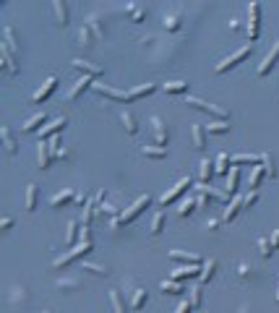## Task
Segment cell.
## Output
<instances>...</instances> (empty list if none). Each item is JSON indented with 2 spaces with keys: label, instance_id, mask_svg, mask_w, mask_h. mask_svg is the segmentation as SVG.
Returning a JSON list of instances; mask_svg holds the SVG:
<instances>
[{
  "label": "cell",
  "instance_id": "cell-15",
  "mask_svg": "<svg viewBox=\"0 0 279 313\" xmlns=\"http://www.w3.org/2000/svg\"><path fill=\"white\" fill-rule=\"evenodd\" d=\"M240 165L259 167V165H264V154H235L232 156V167H240Z\"/></svg>",
  "mask_w": 279,
  "mask_h": 313
},
{
  "label": "cell",
  "instance_id": "cell-39",
  "mask_svg": "<svg viewBox=\"0 0 279 313\" xmlns=\"http://www.w3.org/2000/svg\"><path fill=\"white\" fill-rule=\"evenodd\" d=\"M141 154L146 156V160H165L167 149H162V146H141Z\"/></svg>",
  "mask_w": 279,
  "mask_h": 313
},
{
  "label": "cell",
  "instance_id": "cell-24",
  "mask_svg": "<svg viewBox=\"0 0 279 313\" xmlns=\"http://www.w3.org/2000/svg\"><path fill=\"white\" fill-rule=\"evenodd\" d=\"M53 160H58V162H71L73 160V154H71V149H68V146H63L60 141H58V136L53 139Z\"/></svg>",
  "mask_w": 279,
  "mask_h": 313
},
{
  "label": "cell",
  "instance_id": "cell-26",
  "mask_svg": "<svg viewBox=\"0 0 279 313\" xmlns=\"http://www.w3.org/2000/svg\"><path fill=\"white\" fill-rule=\"evenodd\" d=\"M159 290H162V293H165V295H183L185 293V290H183V284L177 282V279H162L159 282Z\"/></svg>",
  "mask_w": 279,
  "mask_h": 313
},
{
  "label": "cell",
  "instance_id": "cell-59",
  "mask_svg": "<svg viewBox=\"0 0 279 313\" xmlns=\"http://www.w3.org/2000/svg\"><path fill=\"white\" fill-rule=\"evenodd\" d=\"M271 245H274V251H279V230H274V235H271Z\"/></svg>",
  "mask_w": 279,
  "mask_h": 313
},
{
  "label": "cell",
  "instance_id": "cell-47",
  "mask_svg": "<svg viewBox=\"0 0 279 313\" xmlns=\"http://www.w3.org/2000/svg\"><path fill=\"white\" fill-rule=\"evenodd\" d=\"M193 209H198L196 198H185V201H180V206H177V214H180V217H188V214H193Z\"/></svg>",
  "mask_w": 279,
  "mask_h": 313
},
{
  "label": "cell",
  "instance_id": "cell-53",
  "mask_svg": "<svg viewBox=\"0 0 279 313\" xmlns=\"http://www.w3.org/2000/svg\"><path fill=\"white\" fill-rule=\"evenodd\" d=\"M259 204V191H250L248 196H243V209H250Z\"/></svg>",
  "mask_w": 279,
  "mask_h": 313
},
{
  "label": "cell",
  "instance_id": "cell-5",
  "mask_svg": "<svg viewBox=\"0 0 279 313\" xmlns=\"http://www.w3.org/2000/svg\"><path fill=\"white\" fill-rule=\"evenodd\" d=\"M185 105L188 107H193V110H204V113H212V115H217V118H230V113L224 107H219V105H212V102H204V99H198V97H185Z\"/></svg>",
  "mask_w": 279,
  "mask_h": 313
},
{
  "label": "cell",
  "instance_id": "cell-23",
  "mask_svg": "<svg viewBox=\"0 0 279 313\" xmlns=\"http://www.w3.org/2000/svg\"><path fill=\"white\" fill-rule=\"evenodd\" d=\"M276 60H279V42L274 44V47H271V53H269V55L264 58V63L259 65V76H266V73L274 68V63H276Z\"/></svg>",
  "mask_w": 279,
  "mask_h": 313
},
{
  "label": "cell",
  "instance_id": "cell-9",
  "mask_svg": "<svg viewBox=\"0 0 279 313\" xmlns=\"http://www.w3.org/2000/svg\"><path fill=\"white\" fill-rule=\"evenodd\" d=\"M151 133H154V141H157V146L165 149V146H167V141H170V133H167L165 120H162L159 115H151Z\"/></svg>",
  "mask_w": 279,
  "mask_h": 313
},
{
  "label": "cell",
  "instance_id": "cell-58",
  "mask_svg": "<svg viewBox=\"0 0 279 313\" xmlns=\"http://www.w3.org/2000/svg\"><path fill=\"white\" fill-rule=\"evenodd\" d=\"M11 227H13V219L11 217H3V232H8Z\"/></svg>",
  "mask_w": 279,
  "mask_h": 313
},
{
  "label": "cell",
  "instance_id": "cell-54",
  "mask_svg": "<svg viewBox=\"0 0 279 313\" xmlns=\"http://www.w3.org/2000/svg\"><path fill=\"white\" fill-rule=\"evenodd\" d=\"M188 293H191V298H188V300H191V305H193V308H198V305H201V282H198L193 290H188Z\"/></svg>",
  "mask_w": 279,
  "mask_h": 313
},
{
  "label": "cell",
  "instance_id": "cell-48",
  "mask_svg": "<svg viewBox=\"0 0 279 313\" xmlns=\"http://www.w3.org/2000/svg\"><path fill=\"white\" fill-rule=\"evenodd\" d=\"M162 230H165V214H162V212H157L154 214V219H151V235H162Z\"/></svg>",
  "mask_w": 279,
  "mask_h": 313
},
{
  "label": "cell",
  "instance_id": "cell-32",
  "mask_svg": "<svg viewBox=\"0 0 279 313\" xmlns=\"http://www.w3.org/2000/svg\"><path fill=\"white\" fill-rule=\"evenodd\" d=\"M264 175H266V170H264V165H259V167H253V172H250V180H248V186H250V191H259V188H261V183H264Z\"/></svg>",
  "mask_w": 279,
  "mask_h": 313
},
{
  "label": "cell",
  "instance_id": "cell-55",
  "mask_svg": "<svg viewBox=\"0 0 279 313\" xmlns=\"http://www.w3.org/2000/svg\"><path fill=\"white\" fill-rule=\"evenodd\" d=\"M99 212H105V214H110L112 219H118V217H123V214H120V209H118V206H115V204H102V206H99Z\"/></svg>",
  "mask_w": 279,
  "mask_h": 313
},
{
  "label": "cell",
  "instance_id": "cell-3",
  "mask_svg": "<svg viewBox=\"0 0 279 313\" xmlns=\"http://www.w3.org/2000/svg\"><path fill=\"white\" fill-rule=\"evenodd\" d=\"M261 32V6L248 3V42H256Z\"/></svg>",
  "mask_w": 279,
  "mask_h": 313
},
{
  "label": "cell",
  "instance_id": "cell-30",
  "mask_svg": "<svg viewBox=\"0 0 279 313\" xmlns=\"http://www.w3.org/2000/svg\"><path fill=\"white\" fill-rule=\"evenodd\" d=\"M170 258H175V261H180V264H198L201 266V256H196V253H188V251H170Z\"/></svg>",
  "mask_w": 279,
  "mask_h": 313
},
{
  "label": "cell",
  "instance_id": "cell-46",
  "mask_svg": "<svg viewBox=\"0 0 279 313\" xmlns=\"http://www.w3.org/2000/svg\"><path fill=\"white\" fill-rule=\"evenodd\" d=\"M162 89H165L167 94H183L185 89H188V84L185 81H167V84H162Z\"/></svg>",
  "mask_w": 279,
  "mask_h": 313
},
{
  "label": "cell",
  "instance_id": "cell-37",
  "mask_svg": "<svg viewBox=\"0 0 279 313\" xmlns=\"http://www.w3.org/2000/svg\"><path fill=\"white\" fill-rule=\"evenodd\" d=\"M97 201H89L84 206V217H81V227H91V222H94V212H97Z\"/></svg>",
  "mask_w": 279,
  "mask_h": 313
},
{
  "label": "cell",
  "instance_id": "cell-11",
  "mask_svg": "<svg viewBox=\"0 0 279 313\" xmlns=\"http://www.w3.org/2000/svg\"><path fill=\"white\" fill-rule=\"evenodd\" d=\"M55 86H58V76H50V79L44 81V84L37 89V92L32 94V102H44V99H47V97L55 92Z\"/></svg>",
  "mask_w": 279,
  "mask_h": 313
},
{
  "label": "cell",
  "instance_id": "cell-51",
  "mask_svg": "<svg viewBox=\"0 0 279 313\" xmlns=\"http://www.w3.org/2000/svg\"><path fill=\"white\" fill-rule=\"evenodd\" d=\"M37 193H39L37 186H29V188H27V209H29V212L37 209Z\"/></svg>",
  "mask_w": 279,
  "mask_h": 313
},
{
  "label": "cell",
  "instance_id": "cell-43",
  "mask_svg": "<svg viewBox=\"0 0 279 313\" xmlns=\"http://www.w3.org/2000/svg\"><path fill=\"white\" fill-rule=\"evenodd\" d=\"M81 272H89V274H99V277H107V274H110V269H107V266H99V264H91V261H86V264H81Z\"/></svg>",
  "mask_w": 279,
  "mask_h": 313
},
{
  "label": "cell",
  "instance_id": "cell-27",
  "mask_svg": "<svg viewBox=\"0 0 279 313\" xmlns=\"http://www.w3.org/2000/svg\"><path fill=\"white\" fill-rule=\"evenodd\" d=\"M214 175H217V172H214V162L204 156V160L198 162V177H201V183H209Z\"/></svg>",
  "mask_w": 279,
  "mask_h": 313
},
{
  "label": "cell",
  "instance_id": "cell-52",
  "mask_svg": "<svg viewBox=\"0 0 279 313\" xmlns=\"http://www.w3.org/2000/svg\"><path fill=\"white\" fill-rule=\"evenodd\" d=\"M238 277L240 279H253V264H248V261L238 264Z\"/></svg>",
  "mask_w": 279,
  "mask_h": 313
},
{
  "label": "cell",
  "instance_id": "cell-28",
  "mask_svg": "<svg viewBox=\"0 0 279 313\" xmlns=\"http://www.w3.org/2000/svg\"><path fill=\"white\" fill-rule=\"evenodd\" d=\"M214 272H217V261H214V258L204 261V264H201V277H198V282H201V284L212 282V279H214Z\"/></svg>",
  "mask_w": 279,
  "mask_h": 313
},
{
  "label": "cell",
  "instance_id": "cell-7",
  "mask_svg": "<svg viewBox=\"0 0 279 313\" xmlns=\"http://www.w3.org/2000/svg\"><path fill=\"white\" fill-rule=\"evenodd\" d=\"M125 287L131 290V293H128L131 295V310H141L146 305V300H149V293L144 287H136L133 279H125Z\"/></svg>",
  "mask_w": 279,
  "mask_h": 313
},
{
  "label": "cell",
  "instance_id": "cell-14",
  "mask_svg": "<svg viewBox=\"0 0 279 313\" xmlns=\"http://www.w3.org/2000/svg\"><path fill=\"white\" fill-rule=\"evenodd\" d=\"M170 277L177 279V282H180V279H188V277H201V266H198V264H183L180 269H175Z\"/></svg>",
  "mask_w": 279,
  "mask_h": 313
},
{
  "label": "cell",
  "instance_id": "cell-16",
  "mask_svg": "<svg viewBox=\"0 0 279 313\" xmlns=\"http://www.w3.org/2000/svg\"><path fill=\"white\" fill-rule=\"evenodd\" d=\"M240 209H243V196H235V198H232L230 204L224 206V214H222V222H224V225H230V222L238 217Z\"/></svg>",
  "mask_w": 279,
  "mask_h": 313
},
{
  "label": "cell",
  "instance_id": "cell-34",
  "mask_svg": "<svg viewBox=\"0 0 279 313\" xmlns=\"http://www.w3.org/2000/svg\"><path fill=\"white\" fill-rule=\"evenodd\" d=\"M91 42H97V34L84 24V27H81V32H79V44H81L84 50H89V47H91Z\"/></svg>",
  "mask_w": 279,
  "mask_h": 313
},
{
  "label": "cell",
  "instance_id": "cell-19",
  "mask_svg": "<svg viewBox=\"0 0 279 313\" xmlns=\"http://www.w3.org/2000/svg\"><path fill=\"white\" fill-rule=\"evenodd\" d=\"M91 84H94V81H91L89 76H81L76 84H73V89H71V92H68V102H76L84 92H86V89H91Z\"/></svg>",
  "mask_w": 279,
  "mask_h": 313
},
{
  "label": "cell",
  "instance_id": "cell-50",
  "mask_svg": "<svg viewBox=\"0 0 279 313\" xmlns=\"http://www.w3.org/2000/svg\"><path fill=\"white\" fill-rule=\"evenodd\" d=\"M230 131V123L227 120H217V123H209L206 125V133H227Z\"/></svg>",
  "mask_w": 279,
  "mask_h": 313
},
{
  "label": "cell",
  "instance_id": "cell-44",
  "mask_svg": "<svg viewBox=\"0 0 279 313\" xmlns=\"http://www.w3.org/2000/svg\"><path fill=\"white\" fill-rule=\"evenodd\" d=\"M256 245H259V253L264 256V258H269L271 253H274V245H271V238H259V240H256Z\"/></svg>",
  "mask_w": 279,
  "mask_h": 313
},
{
  "label": "cell",
  "instance_id": "cell-36",
  "mask_svg": "<svg viewBox=\"0 0 279 313\" xmlns=\"http://www.w3.org/2000/svg\"><path fill=\"white\" fill-rule=\"evenodd\" d=\"M0 65H3V71H6L8 76H16V73H18V60H13V58L6 55V53H0Z\"/></svg>",
  "mask_w": 279,
  "mask_h": 313
},
{
  "label": "cell",
  "instance_id": "cell-21",
  "mask_svg": "<svg viewBox=\"0 0 279 313\" xmlns=\"http://www.w3.org/2000/svg\"><path fill=\"white\" fill-rule=\"evenodd\" d=\"M230 170H232V156L227 151H219L217 160H214V172L217 175H230Z\"/></svg>",
  "mask_w": 279,
  "mask_h": 313
},
{
  "label": "cell",
  "instance_id": "cell-31",
  "mask_svg": "<svg viewBox=\"0 0 279 313\" xmlns=\"http://www.w3.org/2000/svg\"><path fill=\"white\" fill-rule=\"evenodd\" d=\"M183 27V13L180 11H170L167 16H165V29L167 32H177Z\"/></svg>",
  "mask_w": 279,
  "mask_h": 313
},
{
  "label": "cell",
  "instance_id": "cell-29",
  "mask_svg": "<svg viewBox=\"0 0 279 313\" xmlns=\"http://www.w3.org/2000/svg\"><path fill=\"white\" fill-rule=\"evenodd\" d=\"M204 125L201 123H193V128H191V139H193V146L198 149V151H204L206 149V139H204Z\"/></svg>",
  "mask_w": 279,
  "mask_h": 313
},
{
  "label": "cell",
  "instance_id": "cell-10",
  "mask_svg": "<svg viewBox=\"0 0 279 313\" xmlns=\"http://www.w3.org/2000/svg\"><path fill=\"white\" fill-rule=\"evenodd\" d=\"M65 125H68V118H65V115H60V118H53V120H50L47 125H44V128L39 131V139H42V141H47V139H55V136H58V133H60V131H63Z\"/></svg>",
  "mask_w": 279,
  "mask_h": 313
},
{
  "label": "cell",
  "instance_id": "cell-18",
  "mask_svg": "<svg viewBox=\"0 0 279 313\" xmlns=\"http://www.w3.org/2000/svg\"><path fill=\"white\" fill-rule=\"evenodd\" d=\"M53 144H47V141H39L37 144V156H39V167L42 170H47L50 167V162H53V149H50Z\"/></svg>",
  "mask_w": 279,
  "mask_h": 313
},
{
  "label": "cell",
  "instance_id": "cell-42",
  "mask_svg": "<svg viewBox=\"0 0 279 313\" xmlns=\"http://www.w3.org/2000/svg\"><path fill=\"white\" fill-rule=\"evenodd\" d=\"M79 230H81V227H79L76 219L68 222V232H65V243H68V245H76V240H79V235H81Z\"/></svg>",
  "mask_w": 279,
  "mask_h": 313
},
{
  "label": "cell",
  "instance_id": "cell-57",
  "mask_svg": "<svg viewBox=\"0 0 279 313\" xmlns=\"http://www.w3.org/2000/svg\"><path fill=\"white\" fill-rule=\"evenodd\" d=\"M191 308H193V305H191V300H183V303L175 308V313H191Z\"/></svg>",
  "mask_w": 279,
  "mask_h": 313
},
{
  "label": "cell",
  "instance_id": "cell-38",
  "mask_svg": "<svg viewBox=\"0 0 279 313\" xmlns=\"http://www.w3.org/2000/svg\"><path fill=\"white\" fill-rule=\"evenodd\" d=\"M238 183H240V170H238V167H232V170H230V175H227V188H224V191H227L230 196H235Z\"/></svg>",
  "mask_w": 279,
  "mask_h": 313
},
{
  "label": "cell",
  "instance_id": "cell-6",
  "mask_svg": "<svg viewBox=\"0 0 279 313\" xmlns=\"http://www.w3.org/2000/svg\"><path fill=\"white\" fill-rule=\"evenodd\" d=\"M191 186H193V177H188V175H185V177H183V180H177V183H175V186H172V188H170V191L165 193V196H162V198H159V201H162V206H170V204H172V201H175L177 196H183V193H185V191H188Z\"/></svg>",
  "mask_w": 279,
  "mask_h": 313
},
{
  "label": "cell",
  "instance_id": "cell-8",
  "mask_svg": "<svg viewBox=\"0 0 279 313\" xmlns=\"http://www.w3.org/2000/svg\"><path fill=\"white\" fill-rule=\"evenodd\" d=\"M91 92H97L99 97H107L112 102H131L128 92H120V89H110L107 84H91Z\"/></svg>",
  "mask_w": 279,
  "mask_h": 313
},
{
  "label": "cell",
  "instance_id": "cell-22",
  "mask_svg": "<svg viewBox=\"0 0 279 313\" xmlns=\"http://www.w3.org/2000/svg\"><path fill=\"white\" fill-rule=\"evenodd\" d=\"M53 13H55V24L58 27L68 24V3L65 0H53Z\"/></svg>",
  "mask_w": 279,
  "mask_h": 313
},
{
  "label": "cell",
  "instance_id": "cell-20",
  "mask_svg": "<svg viewBox=\"0 0 279 313\" xmlns=\"http://www.w3.org/2000/svg\"><path fill=\"white\" fill-rule=\"evenodd\" d=\"M76 196H79V193H73V191H60V193H55V196L50 198V206H53V209H60V206H65V204H76Z\"/></svg>",
  "mask_w": 279,
  "mask_h": 313
},
{
  "label": "cell",
  "instance_id": "cell-45",
  "mask_svg": "<svg viewBox=\"0 0 279 313\" xmlns=\"http://www.w3.org/2000/svg\"><path fill=\"white\" fill-rule=\"evenodd\" d=\"M8 300H11V303H27V300H29V295H27V290L21 287V284H16V287H11Z\"/></svg>",
  "mask_w": 279,
  "mask_h": 313
},
{
  "label": "cell",
  "instance_id": "cell-13",
  "mask_svg": "<svg viewBox=\"0 0 279 313\" xmlns=\"http://www.w3.org/2000/svg\"><path fill=\"white\" fill-rule=\"evenodd\" d=\"M71 68H73V71H81V73L89 76V79H99V76H102V68H99V65H91V63L79 60V58L71 63Z\"/></svg>",
  "mask_w": 279,
  "mask_h": 313
},
{
  "label": "cell",
  "instance_id": "cell-35",
  "mask_svg": "<svg viewBox=\"0 0 279 313\" xmlns=\"http://www.w3.org/2000/svg\"><path fill=\"white\" fill-rule=\"evenodd\" d=\"M120 123H123V128L131 133V136L138 131V120H136V115H133V113H128V110H123V113H120Z\"/></svg>",
  "mask_w": 279,
  "mask_h": 313
},
{
  "label": "cell",
  "instance_id": "cell-56",
  "mask_svg": "<svg viewBox=\"0 0 279 313\" xmlns=\"http://www.w3.org/2000/svg\"><path fill=\"white\" fill-rule=\"evenodd\" d=\"M219 227H222V217H214V219L206 222V230H209V232H217Z\"/></svg>",
  "mask_w": 279,
  "mask_h": 313
},
{
  "label": "cell",
  "instance_id": "cell-17",
  "mask_svg": "<svg viewBox=\"0 0 279 313\" xmlns=\"http://www.w3.org/2000/svg\"><path fill=\"white\" fill-rule=\"evenodd\" d=\"M0 139H3L6 154H8V156H16V151H18V144H16V139H13V131H11L8 125H3V128H0Z\"/></svg>",
  "mask_w": 279,
  "mask_h": 313
},
{
  "label": "cell",
  "instance_id": "cell-60",
  "mask_svg": "<svg viewBox=\"0 0 279 313\" xmlns=\"http://www.w3.org/2000/svg\"><path fill=\"white\" fill-rule=\"evenodd\" d=\"M240 313H250V308H248V305H243V308H240Z\"/></svg>",
  "mask_w": 279,
  "mask_h": 313
},
{
  "label": "cell",
  "instance_id": "cell-61",
  "mask_svg": "<svg viewBox=\"0 0 279 313\" xmlns=\"http://www.w3.org/2000/svg\"><path fill=\"white\" fill-rule=\"evenodd\" d=\"M276 303H279V290H276Z\"/></svg>",
  "mask_w": 279,
  "mask_h": 313
},
{
  "label": "cell",
  "instance_id": "cell-1",
  "mask_svg": "<svg viewBox=\"0 0 279 313\" xmlns=\"http://www.w3.org/2000/svg\"><path fill=\"white\" fill-rule=\"evenodd\" d=\"M91 251H94V243H79V245H73L68 253H63L60 258L53 261V269H65L68 264H73L76 258H81V256H86V253H91Z\"/></svg>",
  "mask_w": 279,
  "mask_h": 313
},
{
  "label": "cell",
  "instance_id": "cell-41",
  "mask_svg": "<svg viewBox=\"0 0 279 313\" xmlns=\"http://www.w3.org/2000/svg\"><path fill=\"white\" fill-rule=\"evenodd\" d=\"M110 305H112L115 313H128V310H125V303H123V298H120V290H110Z\"/></svg>",
  "mask_w": 279,
  "mask_h": 313
},
{
  "label": "cell",
  "instance_id": "cell-63",
  "mask_svg": "<svg viewBox=\"0 0 279 313\" xmlns=\"http://www.w3.org/2000/svg\"><path fill=\"white\" fill-rule=\"evenodd\" d=\"M204 313H209V310H204Z\"/></svg>",
  "mask_w": 279,
  "mask_h": 313
},
{
  "label": "cell",
  "instance_id": "cell-4",
  "mask_svg": "<svg viewBox=\"0 0 279 313\" xmlns=\"http://www.w3.org/2000/svg\"><path fill=\"white\" fill-rule=\"evenodd\" d=\"M149 204H151V196H149V193H144L141 198H136L133 204H131V206L123 212V217H120V225H131V222H133L138 214H141V212H144Z\"/></svg>",
  "mask_w": 279,
  "mask_h": 313
},
{
  "label": "cell",
  "instance_id": "cell-12",
  "mask_svg": "<svg viewBox=\"0 0 279 313\" xmlns=\"http://www.w3.org/2000/svg\"><path fill=\"white\" fill-rule=\"evenodd\" d=\"M50 123V118H47V113H37V115H32L24 125H21V133H34L37 128L42 131L44 125H47Z\"/></svg>",
  "mask_w": 279,
  "mask_h": 313
},
{
  "label": "cell",
  "instance_id": "cell-25",
  "mask_svg": "<svg viewBox=\"0 0 279 313\" xmlns=\"http://www.w3.org/2000/svg\"><path fill=\"white\" fill-rule=\"evenodd\" d=\"M154 92H157V84H141V86H133L128 92V97L133 102V99H141V97H151Z\"/></svg>",
  "mask_w": 279,
  "mask_h": 313
},
{
  "label": "cell",
  "instance_id": "cell-49",
  "mask_svg": "<svg viewBox=\"0 0 279 313\" xmlns=\"http://www.w3.org/2000/svg\"><path fill=\"white\" fill-rule=\"evenodd\" d=\"M264 170H266L269 177H276V162H274V154L271 151L264 154Z\"/></svg>",
  "mask_w": 279,
  "mask_h": 313
},
{
  "label": "cell",
  "instance_id": "cell-40",
  "mask_svg": "<svg viewBox=\"0 0 279 313\" xmlns=\"http://www.w3.org/2000/svg\"><path fill=\"white\" fill-rule=\"evenodd\" d=\"M81 287V279L76 277H60L58 279V290H63V293H71V290H79Z\"/></svg>",
  "mask_w": 279,
  "mask_h": 313
},
{
  "label": "cell",
  "instance_id": "cell-33",
  "mask_svg": "<svg viewBox=\"0 0 279 313\" xmlns=\"http://www.w3.org/2000/svg\"><path fill=\"white\" fill-rule=\"evenodd\" d=\"M125 13L131 16V21H136V24H141V21L146 18V8L144 6H136V3H128L125 6Z\"/></svg>",
  "mask_w": 279,
  "mask_h": 313
},
{
  "label": "cell",
  "instance_id": "cell-2",
  "mask_svg": "<svg viewBox=\"0 0 279 313\" xmlns=\"http://www.w3.org/2000/svg\"><path fill=\"white\" fill-rule=\"evenodd\" d=\"M250 53H253V44L248 42V44H245V47H240L238 53H232L230 58H224L222 63H217V65H214V71H217V73H224V71H232V68H235V65H240L243 60H248V58H250Z\"/></svg>",
  "mask_w": 279,
  "mask_h": 313
},
{
  "label": "cell",
  "instance_id": "cell-62",
  "mask_svg": "<svg viewBox=\"0 0 279 313\" xmlns=\"http://www.w3.org/2000/svg\"><path fill=\"white\" fill-rule=\"evenodd\" d=\"M42 313H50V310H42Z\"/></svg>",
  "mask_w": 279,
  "mask_h": 313
}]
</instances>
